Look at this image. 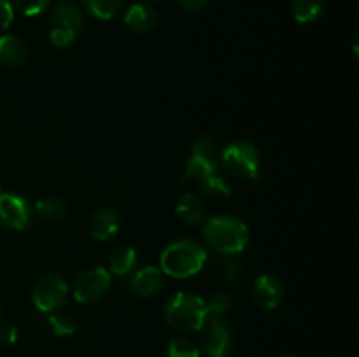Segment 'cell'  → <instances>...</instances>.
<instances>
[{
	"instance_id": "cell-13",
	"label": "cell",
	"mask_w": 359,
	"mask_h": 357,
	"mask_svg": "<svg viewBox=\"0 0 359 357\" xmlns=\"http://www.w3.org/2000/svg\"><path fill=\"white\" fill-rule=\"evenodd\" d=\"M125 24L135 34H147L158 24V13L147 4H133L125 13Z\"/></svg>"
},
{
	"instance_id": "cell-24",
	"label": "cell",
	"mask_w": 359,
	"mask_h": 357,
	"mask_svg": "<svg viewBox=\"0 0 359 357\" xmlns=\"http://www.w3.org/2000/svg\"><path fill=\"white\" fill-rule=\"evenodd\" d=\"M48 324L51 326L53 332H55L56 336H70L76 331V326H74L72 318L67 317V315L51 314L48 318Z\"/></svg>"
},
{
	"instance_id": "cell-19",
	"label": "cell",
	"mask_w": 359,
	"mask_h": 357,
	"mask_svg": "<svg viewBox=\"0 0 359 357\" xmlns=\"http://www.w3.org/2000/svg\"><path fill=\"white\" fill-rule=\"evenodd\" d=\"M126 0H83V6L98 20H112L125 9Z\"/></svg>"
},
{
	"instance_id": "cell-22",
	"label": "cell",
	"mask_w": 359,
	"mask_h": 357,
	"mask_svg": "<svg viewBox=\"0 0 359 357\" xmlns=\"http://www.w3.org/2000/svg\"><path fill=\"white\" fill-rule=\"evenodd\" d=\"M168 357H202L200 350L191 340L188 338H174L170 340L167 349Z\"/></svg>"
},
{
	"instance_id": "cell-20",
	"label": "cell",
	"mask_w": 359,
	"mask_h": 357,
	"mask_svg": "<svg viewBox=\"0 0 359 357\" xmlns=\"http://www.w3.org/2000/svg\"><path fill=\"white\" fill-rule=\"evenodd\" d=\"M35 210H37L39 216L44 220H48V223H60V220L67 216L65 202H62L60 198H53V196L37 202Z\"/></svg>"
},
{
	"instance_id": "cell-26",
	"label": "cell",
	"mask_w": 359,
	"mask_h": 357,
	"mask_svg": "<svg viewBox=\"0 0 359 357\" xmlns=\"http://www.w3.org/2000/svg\"><path fill=\"white\" fill-rule=\"evenodd\" d=\"M210 0H179L182 9H186L188 13H196V10H202L209 6Z\"/></svg>"
},
{
	"instance_id": "cell-28",
	"label": "cell",
	"mask_w": 359,
	"mask_h": 357,
	"mask_svg": "<svg viewBox=\"0 0 359 357\" xmlns=\"http://www.w3.org/2000/svg\"><path fill=\"white\" fill-rule=\"evenodd\" d=\"M280 357H298V356H294V354H284V356H280Z\"/></svg>"
},
{
	"instance_id": "cell-27",
	"label": "cell",
	"mask_w": 359,
	"mask_h": 357,
	"mask_svg": "<svg viewBox=\"0 0 359 357\" xmlns=\"http://www.w3.org/2000/svg\"><path fill=\"white\" fill-rule=\"evenodd\" d=\"M18 340V329L14 326L0 328V343H14Z\"/></svg>"
},
{
	"instance_id": "cell-7",
	"label": "cell",
	"mask_w": 359,
	"mask_h": 357,
	"mask_svg": "<svg viewBox=\"0 0 359 357\" xmlns=\"http://www.w3.org/2000/svg\"><path fill=\"white\" fill-rule=\"evenodd\" d=\"M32 223V206L21 196L0 192V226L13 231H23Z\"/></svg>"
},
{
	"instance_id": "cell-4",
	"label": "cell",
	"mask_w": 359,
	"mask_h": 357,
	"mask_svg": "<svg viewBox=\"0 0 359 357\" xmlns=\"http://www.w3.org/2000/svg\"><path fill=\"white\" fill-rule=\"evenodd\" d=\"M219 161L231 175L242 178L259 177V153L248 140H235L228 144L219 154Z\"/></svg>"
},
{
	"instance_id": "cell-29",
	"label": "cell",
	"mask_w": 359,
	"mask_h": 357,
	"mask_svg": "<svg viewBox=\"0 0 359 357\" xmlns=\"http://www.w3.org/2000/svg\"><path fill=\"white\" fill-rule=\"evenodd\" d=\"M62 2H69V0H62Z\"/></svg>"
},
{
	"instance_id": "cell-3",
	"label": "cell",
	"mask_w": 359,
	"mask_h": 357,
	"mask_svg": "<svg viewBox=\"0 0 359 357\" xmlns=\"http://www.w3.org/2000/svg\"><path fill=\"white\" fill-rule=\"evenodd\" d=\"M165 321L181 332L200 331L207 324V303L189 293H177L165 304Z\"/></svg>"
},
{
	"instance_id": "cell-18",
	"label": "cell",
	"mask_w": 359,
	"mask_h": 357,
	"mask_svg": "<svg viewBox=\"0 0 359 357\" xmlns=\"http://www.w3.org/2000/svg\"><path fill=\"white\" fill-rule=\"evenodd\" d=\"M291 13L298 23H314L325 13V0H293Z\"/></svg>"
},
{
	"instance_id": "cell-30",
	"label": "cell",
	"mask_w": 359,
	"mask_h": 357,
	"mask_svg": "<svg viewBox=\"0 0 359 357\" xmlns=\"http://www.w3.org/2000/svg\"><path fill=\"white\" fill-rule=\"evenodd\" d=\"M0 312H2V307H0Z\"/></svg>"
},
{
	"instance_id": "cell-14",
	"label": "cell",
	"mask_w": 359,
	"mask_h": 357,
	"mask_svg": "<svg viewBox=\"0 0 359 357\" xmlns=\"http://www.w3.org/2000/svg\"><path fill=\"white\" fill-rule=\"evenodd\" d=\"M30 56L27 42L21 41L16 35H2L0 37V65L4 66H20L27 63Z\"/></svg>"
},
{
	"instance_id": "cell-17",
	"label": "cell",
	"mask_w": 359,
	"mask_h": 357,
	"mask_svg": "<svg viewBox=\"0 0 359 357\" xmlns=\"http://www.w3.org/2000/svg\"><path fill=\"white\" fill-rule=\"evenodd\" d=\"M196 186H198V191L205 198L212 200V202H223V200L230 198L231 195V189L228 186V182L216 174H210L207 177L198 178Z\"/></svg>"
},
{
	"instance_id": "cell-1",
	"label": "cell",
	"mask_w": 359,
	"mask_h": 357,
	"mask_svg": "<svg viewBox=\"0 0 359 357\" xmlns=\"http://www.w3.org/2000/svg\"><path fill=\"white\" fill-rule=\"evenodd\" d=\"M207 245L224 255H233L249 245V227L238 217L216 216L205 220L202 227Z\"/></svg>"
},
{
	"instance_id": "cell-15",
	"label": "cell",
	"mask_w": 359,
	"mask_h": 357,
	"mask_svg": "<svg viewBox=\"0 0 359 357\" xmlns=\"http://www.w3.org/2000/svg\"><path fill=\"white\" fill-rule=\"evenodd\" d=\"M175 214L188 226H196V224L203 223L207 216L203 202L193 192H186L181 196L177 206H175Z\"/></svg>"
},
{
	"instance_id": "cell-23",
	"label": "cell",
	"mask_w": 359,
	"mask_h": 357,
	"mask_svg": "<svg viewBox=\"0 0 359 357\" xmlns=\"http://www.w3.org/2000/svg\"><path fill=\"white\" fill-rule=\"evenodd\" d=\"M51 0H11V6L23 13L25 16H37L48 9Z\"/></svg>"
},
{
	"instance_id": "cell-2",
	"label": "cell",
	"mask_w": 359,
	"mask_h": 357,
	"mask_svg": "<svg viewBox=\"0 0 359 357\" xmlns=\"http://www.w3.org/2000/svg\"><path fill=\"white\" fill-rule=\"evenodd\" d=\"M207 252L191 238L175 240L161 252L160 266L165 275L174 279H188L196 275L205 266Z\"/></svg>"
},
{
	"instance_id": "cell-11",
	"label": "cell",
	"mask_w": 359,
	"mask_h": 357,
	"mask_svg": "<svg viewBox=\"0 0 359 357\" xmlns=\"http://www.w3.org/2000/svg\"><path fill=\"white\" fill-rule=\"evenodd\" d=\"M203 349L209 357H230L233 342L223 322H209V329L203 338Z\"/></svg>"
},
{
	"instance_id": "cell-25",
	"label": "cell",
	"mask_w": 359,
	"mask_h": 357,
	"mask_svg": "<svg viewBox=\"0 0 359 357\" xmlns=\"http://www.w3.org/2000/svg\"><path fill=\"white\" fill-rule=\"evenodd\" d=\"M14 20V7L11 6L9 0H0V31L9 28Z\"/></svg>"
},
{
	"instance_id": "cell-10",
	"label": "cell",
	"mask_w": 359,
	"mask_h": 357,
	"mask_svg": "<svg viewBox=\"0 0 359 357\" xmlns=\"http://www.w3.org/2000/svg\"><path fill=\"white\" fill-rule=\"evenodd\" d=\"M121 226V217L114 209H98L88 220V233L93 240L105 241L114 237Z\"/></svg>"
},
{
	"instance_id": "cell-8",
	"label": "cell",
	"mask_w": 359,
	"mask_h": 357,
	"mask_svg": "<svg viewBox=\"0 0 359 357\" xmlns=\"http://www.w3.org/2000/svg\"><path fill=\"white\" fill-rule=\"evenodd\" d=\"M252 298L256 304L266 310H273L284 300V287L277 276L270 273H262L252 284Z\"/></svg>"
},
{
	"instance_id": "cell-5",
	"label": "cell",
	"mask_w": 359,
	"mask_h": 357,
	"mask_svg": "<svg viewBox=\"0 0 359 357\" xmlns=\"http://www.w3.org/2000/svg\"><path fill=\"white\" fill-rule=\"evenodd\" d=\"M67 294H69L67 280L58 273H48L34 284L32 300L39 310L44 314H53L65 303Z\"/></svg>"
},
{
	"instance_id": "cell-21",
	"label": "cell",
	"mask_w": 359,
	"mask_h": 357,
	"mask_svg": "<svg viewBox=\"0 0 359 357\" xmlns=\"http://www.w3.org/2000/svg\"><path fill=\"white\" fill-rule=\"evenodd\" d=\"M231 300L228 294L216 293L210 296L209 303H207V324L209 322H221V317L230 310Z\"/></svg>"
},
{
	"instance_id": "cell-16",
	"label": "cell",
	"mask_w": 359,
	"mask_h": 357,
	"mask_svg": "<svg viewBox=\"0 0 359 357\" xmlns=\"http://www.w3.org/2000/svg\"><path fill=\"white\" fill-rule=\"evenodd\" d=\"M139 255H137L135 248L128 247V245H121V247L114 248L109 258V273H114L118 276H126L133 273L135 270Z\"/></svg>"
},
{
	"instance_id": "cell-6",
	"label": "cell",
	"mask_w": 359,
	"mask_h": 357,
	"mask_svg": "<svg viewBox=\"0 0 359 357\" xmlns=\"http://www.w3.org/2000/svg\"><path fill=\"white\" fill-rule=\"evenodd\" d=\"M111 273L102 266H93V268L83 270L77 275L72 286V294L79 303H95L107 294V290L111 289Z\"/></svg>"
},
{
	"instance_id": "cell-12",
	"label": "cell",
	"mask_w": 359,
	"mask_h": 357,
	"mask_svg": "<svg viewBox=\"0 0 359 357\" xmlns=\"http://www.w3.org/2000/svg\"><path fill=\"white\" fill-rule=\"evenodd\" d=\"M163 287V272L156 266H144L137 270L132 279V289L140 298H153Z\"/></svg>"
},
{
	"instance_id": "cell-9",
	"label": "cell",
	"mask_w": 359,
	"mask_h": 357,
	"mask_svg": "<svg viewBox=\"0 0 359 357\" xmlns=\"http://www.w3.org/2000/svg\"><path fill=\"white\" fill-rule=\"evenodd\" d=\"M49 24H51V28L67 31L72 37H77L84 27V14L76 4L62 2L53 9Z\"/></svg>"
}]
</instances>
